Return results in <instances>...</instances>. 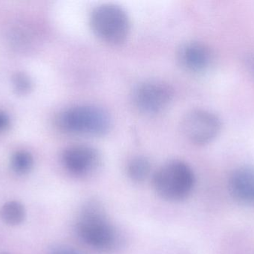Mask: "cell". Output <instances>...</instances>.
Returning a JSON list of instances; mask_svg holds the SVG:
<instances>
[{"label":"cell","mask_w":254,"mask_h":254,"mask_svg":"<svg viewBox=\"0 0 254 254\" xmlns=\"http://www.w3.org/2000/svg\"><path fill=\"white\" fill-rule=\"evenodd\" d=\"M75 231L83 243L99 252H113L122 243L119 231L98 201H89L83 206L76 222Z\"/></svg>","instance_id":"cell-1"},{"label":"cell","mask_w":254,"mask_h":254,"mask_svg":"<svg viewBox=\"0 0 254 254\" xmlns=\"http://www.w3.org/2000/svg\"><path fill=\"white\" fill-rule=\"evenodd\" d=\"M57 125L67 134L101 136L110 131L112 119L101 107L78 104L61 112L57 118Z\"/></svg>","instance_id":"cell-2"},{"label":"cell","mask_w":254,"mask_h":254,"mask_svg":"<svg viewBox=\"0 0 254 254\" xmlns=\"http://www.w3.org/2000/svg\"><path fill=\"white\" fill-rule=\"evenodd\" d=\"M153 183L161 198L170 202H179L190 195L195 185V175L188 164L173 160L165 163L155 171Z\"/></svg>","instance_id":"cell-3"},{"label":"cell","mask_w":254,"mask_h":254,"mask_svg":"<svg viewBox=\"0 0 254 254\" xmlns=\"http://www.w3.org/2000/svg\"><path fill=\"white\" fill-rule=\"evenodd\" d=\"M89 19L95 35L109 44H121L129 34V18L127 12L117 4L98 5L92 10Z\"/></svg>","instance_id":"cell-4"},{"label":"cell","mask_w":254,"mask_h":254,"mask_svg":"<svg viewBox=\"0 0 254 254\" xmlns=\"http://www.w3.org/2000/svg\"><path fill=\"white\" fill-rule=\"evenodd\" d=\"M222 126L217 115L202 109L188 112L182 122L183 134L191 143L196 145L211 143L219 136Z\"/></svg>","instance_id":"cell-5"},{"label":"cell","mask_w":254,"mask_h":254,"mask_svg":"<svg viewBox=\"0 0 254 254\" xmlns=\"http://www.w3.org/2000/svg\"><path fill=\"white\" fill-rule=\"evenodd\" d=\"M132 98L139 111L146 115H156L170 105L173 98V89L161 81H146L136 86Z\"/></svg>","instance_id":"cell-6"},{"label":"cell","mask_w":254,"mask_h":254,"mask_svg":"<svg viewBox=\"0 0 254 254\" xmlns=\"http://www.w3.org/2000/svg\"><path fill=\"white\" fill-rule=\"evenodd\" d=\"M65 169L77 177H86L93 174L101 165L98 151L89 145H74L67 148L62 155Z\"/></svg>","instance_id":"cell-7"},{"label":"cell","mask_w":254,"mask_h":254,"mask_svg":"<svg viewBox=\"0 0 254 254\" xmlns=\"http://www.w3.org/2000/svg\"><path fill=\"white\" fill-rule=\"evenodd\" d=\"M177 58L180 65L192 73L206 71L212 62L210 49L204 43L191 41L184 43L177 52Z\"/></svg>","instance_id":"cell-8"},{"label":"cell","mask_w":254,"mask_h":254,"mask_svg":"<svg viewBox=\"0 0 254 254\" xmlns=\"http://www.w3.org/2000/svg\"><path fill=\"white\" fill-rule=\"evenodd\" d=\"M230 189L236 199L254 206V167H245L236 170L230 180Z\"/></svg>","instance_id":"cell-9"},{"label":"cell","mask_w":254,"mask_h":254,"mask_svg":"<svg viewBox=\"0 0 254 254\" xmlns=\"http://www.w3.org/2000/svg\"><path fill=\"white\" fill-rule=\"evenodd\" d=\"M26 216L25 207L19 201H10L3 204L0 209V217L6 225L16 226L20 225Z\"/></svg>","instance_id":"cell-10"},{"label":"cell","mask_w":254,"mask_h":254,"mask_svg":"<svg viewBox=\"0 0 254 254\" xmlns=\"http://www.w3.org/2000/svg\"><path fill=\"white\" fill-rule=\"evenodd\" d=\"M152 164L145 157H136L127 165V174L132 181L140 183L145 181L150 175Z\"/></svg>","instance_id":"cell-11"},{"label":"cell","mask_w":254,"mask_h":254,"mask_svg":"<svg viewBox=\"0 0 254 254\" xmlns=\"http://www.w3.org/2000/svg\"><path fill=\"white\" fill-rule=\"evenodd\" d=\"M34 165V158L28 152L19 151L13 154L10 160L12 169L16 174H25L29 172Z\"/></svg>","instance_id":"cell-12"},{"label":"cell","mask_w":254,"mask_h":254,"mask_svg":"<svg viewBox=\"0 0 254 254\" xmlns=\"http://www.w3.org/2000/svg\"><path fill=\"white\" fill-rule=\"evenodd\" d=\"M13 89L19 95H26L32 89L31 79L25 73H16L12 77Z\"/></svg>","instance_id":"cell-13"},{"label":"cell","mask_w":254,"mask_h":254,"mask_svg":"<svg viewBox=\"0 0 254 254\" xmlns=\"http://www.w3.org/2000/svg\"><path fill=\"white\" fill-rule=\"evenodd\" d=\"M50 254H83L78 251L66 246H56L51 250Z\"/></svg>","instance_id":"cell-14"},{"label":"cell","mask_w":254,"mask_h":254,"mask_svg":"<svg viewBox=\"0 0 254 254\" xmlns=\"http://www.w3.org/2000/svg\"><path fill=\"white\" fill-rule=\"evenodd\" d=\"M9 125V118L3 112L0 111V132L4 131Z\"/></svg>","instance_id":"cell-15"},{"label":"cell","mask_w":254,"mask_h":254,"mask_svg":"<svg viewBox=\"0 0 254 254\" xmlns=\"http://www.w3.org/2000/svg\"><path fill=\"white\" fill-rule=\"evenodd\" d=\"M0 254H9L8 253H7V252H1Z\"/></svg>","instance_id":"cell-16"}]
</instances>
